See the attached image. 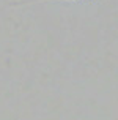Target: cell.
I'll return each mask as SVG.
<instances>
[{
  "label": "cell",
  "mask_w": 118,
  "mask_h": 120,
  "mask_svg": "<svg viewBox=\"0 0 118 120\" xmlns=\"http://www.w3.org/2000/svg\"><path fill=\"white\" fill-rule=\"evenodd\" d=\"M36 2H46V0H16L11 2V6H19V5H30V3H36ZM60 2H76V0H60Z\"/></svg>",
  "instance_id": "1"
}]
</instances>
